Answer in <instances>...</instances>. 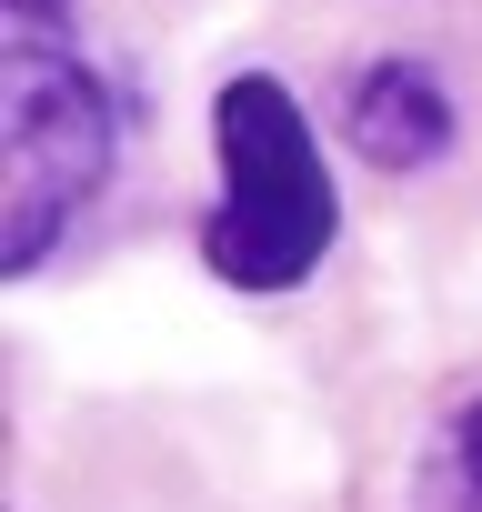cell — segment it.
Instances as JSON below:
<instances>
[{
    "instance_id": "cell-5",
    "label": "cell",
    "mask_w": 482,
    "mask_h": 512,
    "mask_svg": "<svg viewBox=\"0 0 482 512\" xmlns=\"http://www.w3.org/2000/svg\"><path fill=\"white\" fill-rule=\"evenodd\" d=\"M11 31H71V0H11Z\"/></svg>"
},
{
    "instance_id": "cell-4",
    "label": "cell",
    "mask_w": 482,
    "mask_h": 512,
    "mask_svg": "<svg viewBox=\"0 0 482 512\" xmlns=\"http://www.w3.org/2000/svg\"><path fill=\"white\" fill-rule=\"evenodd\" d=\"M452 512H482V402L452 432Z\"/></svg>"
},
{
    "instance_id": "cell-3",
    "label": "cell",
    "mask_w": 482,
    "mask_h": 512,
    "mask_svg": "<svg viewBox=\"0 0 482 512\" xmlns=\"http://www.w3.org/2000/svg\"><path fill=\"white\" fill-rule=\"evenodd\" d=\"M342 131H352L362 161L412 171V161H442L452 151V101H442V81L422 61H372L352 81V101H342Z\"/></svg>"
},
{
    "instance_id": "cell-1",
    "label": "cell",
    "mask_w": 482,
    "mask_h": 512,
    "mask_svg": "<svg viewBox=\"0 0 482 512\" xmlns=\"http://www.w3.org/2000/svg\"><path fill=\"white\" fill-rule=\"evenodd\" d=\"M211 141H221V201L201 221V262L231 292H292V282H312V262L342 231V191L322 171V141H312L302 101L272 71H241L211 101Z\"/></svg>"
},
{
    "instance_id": "cell-2",
    "label": "cell",
    "mask_w": 482,
    "mask_h": 512,
    "mask_svg": "<svg viewBox=\"0 0 482 512\" xmlns=\"http://www.w3.org/2000/svg\"><path fill=\"white\" fill-rule=\"evenodd\" d=\"M111 171V91L71 51V31H11V201H0V241L11 272H41L71 211Z\"/></svg>"
}]
</instances>
